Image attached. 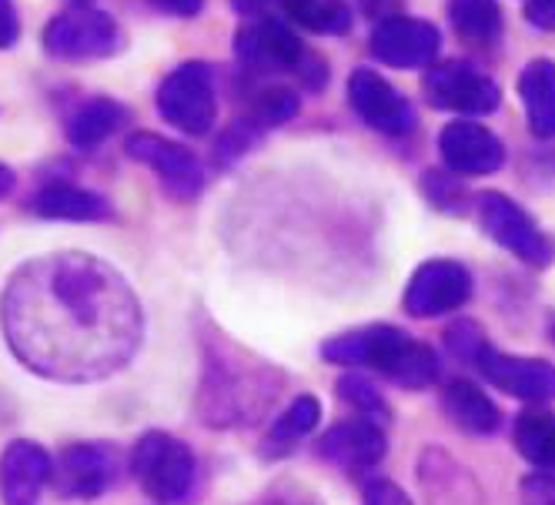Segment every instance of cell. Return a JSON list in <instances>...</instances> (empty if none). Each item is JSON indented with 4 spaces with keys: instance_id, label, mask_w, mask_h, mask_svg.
Returning a JSON list of instances; mask_svg holds the SVG:
<instances>
[{
    "instance_id": "obj_1",
    "label": "cell",
    "mask_w": 555,
    "mask_h": 505,
    "mask_svg": "<svg viewBox=\"0 0 555 505\" xmlns=\"http://www.w3.org/2000/svg\"><path fill=\"white\" fill-rule=\"evenodd\" d=\"M4 328L27 368L61 381L104 378L141 341V308L128 282L91 255L24 264L4 295Z\"/></svg>"
},
{
    "instance_id": "obj_2",
    "label": "cell",
    "mask_w": 555,
    "mask_h": 505,
    "mask_svg": "<svg viewBox=\"0 0 555 505\" xmlns=\"http://www.w3.org/2000/svg\"><path fill=\"white\" fill-rule=\"evenodd\" d=\"M322 355L335 365H369L405 388H425L439 378V359L431 348L395 325L345 332L322 345Z\"/></svg>"
},
{
    "instance_id": "obj_3",
    "label": "cell",
    "mask_w": 555,
    "mask_h": 505,
    "mask_svg": "<svg viewBox=\"0 0 555 505\" xmlns=\"http://www.w3.org/2000/svg\"><path fill=\"white\" fill-rule=\"evenodd\" d=\"M157 114L181 134H208L218 118V88L215 74L202 61H188L165 77L157 88Z\"/></svg>"
},
{
    "instance_id": "obj_4",
    "label": "cell",
    "mask_w": 555,
    "mask_h": 505,
    "mask_svg": "<svg viewBox=\"0 0 555 505\" xmlns=\"http://www.w3.org/2000/svg\"><path fill=\"white\" fill-rule=\"evenodd\" d=\"M138 485L157 502H181L194 482V455L184 442L165 432H147L131 455Z\"/></svg>"
},
{
    "instance_id": "obj_5",
    "label": "cell",
    "mask_w": 555,
    "mask_h": 505,
    "mask_svg": "<svg viewBox=\"0 0 555 505\" xmlns=\"http://www.w3.org/2000/svg\"><path fill=\"white\" fill-rule=\"evenodd\" d=\"M117 48H121V27H117V21L88 4L51 17V24L44 27V51L61 61L111 57Z\"/></svg>"
},
{
    "instance_id": "obj_6",
    "label": "cell",
    "mask_w": 555,
    "mask_h": 505,
    "mask_svg": "<svg viewBox=\"0 0 555 505\" xmlns=\"http://www.w3.org/2000/svg\"><path fill=\"white\" fill-rule=\"evenodd\" d=\"M479 221L486 228V235L492 242H499L505 251L519 255L529 264H548L555 248L552 242L539 231V224L515 205L512 198L499 191H486L479 194Z\"/></svg>"
},
{
    "instance_id": "obj_7",
    "label": "cell",
    "mask_w": 555,
    "mask_h": 505,
    "mask_svg": "<svg viewBox=\"0 0 555 505\" xmlns=\"http://www.w3.org/2000/svg\"><path fill=\"white\" fill-rule=\"evenodd\" d=\"M472 295V275L468 268L449 258L425 261L409 288H405V312L412 319H439L462 308Z\"/></svg>"
},
{
    "instance_id": "obj_8",
    "label": "cell",
    "mask_w": 555,
    "mask_h": 505,
    "mask_svg": "<svg viewBox=\"0 0 555 505\" xmlns=\"http://www.w3.org/2000/svg\"><path fill=\"white\" fill-rule=\"evenodd\" d=\"M234 54L242 67L258 74H282V70H305V48L298 37L271 17H258L245 24L234 37Z\"/></svg>"
},
{
    "instance_id": "obj_9",
    "label": "cell",
    "mask_w": 555,
    "mask_h": 505,
    "mask_svg": "<svg viewBox=\"0 0 555 505\" xmlns=\"http://www.w3.org/2000/svg\"><path fill=\"white\" fill-rule=\"evenodd\" d=\"M425 94L435 107L455 114H489L502 101V91L489 74L459 61L431 67L425 77Z\"/></svg>"
},
{
    "instance_id": "obj_10",
    "label": "cell",
    "mask_w": 555,
    "mask_h": 505,
    "mask_svg": "<svg viewBox=\"0 0 555 505\" xmlns=\"http://www.w3.org/2000/svg\"><path fill=\"white\" fill-rule=\"evenodd\" d=\"M348 101L359 111V118L391 138H402L415 128V111L412 104L395 91L378 70L359 67L348 77Z\"/></svg>"
},
{
    "instance_id": "obj_11",
    "label": "cell",
    "mask_w": 555,
    "mask_h": 505,
    "mask_svg": "<svg viewBox=\"0 0 555 505\" xmlns=\"http://www.w3.org/2000/svg\"><path fill=\"white\" fill-rule=\"evenodd\" d=\"M486 375L489 385L502 388L505 396L522 399V402H548L555 399V365L539 362V359H515L502 355L486 341L479 348V355L472 359Z\"/></svg>"
},
{
    "instance_id": "obj_12",
    "label": "cell",
    "mask_w": 555,
    "mask_h": 505,
    "mask_svg": "<svg viewBox=\"0 0 555 505\" xmlns=\"http://www.w3.org/2000/svg\"><path fill=\"white\" fill-rule=\"evenodd\" d=\"M439 48L442 41L435 24L418 17H385L372 30V54L388 67H402V70L428 67L435 54H439Z\"/></svg>"
},
{
    "instance_id": "obj_13",
    "label": "cell",
    "mask_w": 555,
    "mask_h": 505,
    "mask_svg": "<svg viewBox=\"0 0 555 505\" xmlns=\"http://www.w3.org/2000/svg\"><path fill=\"white\" fill-rule=\"evenodd\" d=\"M117 476V452L107 445H67L51 465L54 489L64 498H98Z\"/></svg>"
},
{
    "instance_id": "obj_14",
    "label": "cell",
    "mask_w": 555,
    "mask_h": 505,
    "mask_svg": "<svg viewBox=\"0 0 555 505\" xmlns=\"http://www.w3.org/2000/svg\"><path fill=\"white\" fill-rule=\"evenodd\" d=\"M128 154L134 161L147 165L157 178L165 181V187L171 194H178V198H194L197 191L205 187V171L202 165H197V158L175 144V141H165V138H157V134H134L128 141Z\"/></svg>"
},
{
    "instance_id": "obj_15",
    "label": "cell",
    "mask_w": 555,
    "mask_h": 505,
    "mask_svg": "<svg viewBox=\"0 0 555 505\" xmlns=\"http://www.w3.org/2000/svg\"><path fill=\"white\" fill-rule=\"evenodd\" d=\"M439 151H442L446 168L462 178L492 174L505 161L502 141L489 128L472 125V121H452L439 138Z\"/></svg>"
},
{
    "instance_id": "obj_16",
    "label": "cell",
    "mask_w": 555,
    "mask_h": 505,
    "mask_svg": "<svg viewBox=\"0 0 555 505\" xmlns=\"http://www.w3.org/2000/svg\"><path fill=\"white\" fill-rule=\"evenodd\" d=\"M51 455L37 442H11L0 455V498L4 505H37L51 482Z\"/></svg>"
},
{
    "instance_id": "obj_17",
    "label": "cell",
    "mask_w": 555,
    "mask_h": 505,
    "mask_svg": "<svg viewBox=\"0 0 555 505\" xmlns=\"http://www.w3.org/2000/svg\"><path fill=\"white\" fill-rule=\"evenodd\" d=\"M322 455L345 472H365L385 458V432L369 418L338 422L322 436Z\"/></svg>"
},
{
    "instance_id": "obj_18",
    "label": "cell",
    "mask_w": 555,
    "mask_h": 505,
    "mask_svg": "<svg viewBox=\"0 0 555 505\" xmlns=\"http://www.w3.org/2000/svg\"><path fill=\"white\" fill-rule=\"evenodd\" d=\"M442 405H446V415L468 436H492L502 422V412L495 409V402L472 381H452L442 396Z\"/></svg>"
},
{
    "instance_id": "obj_19",
    "label": "cell",
    "mask_w": 555,
    "mask_h": 505,
    "mask_svg": "<svg viewBox=\"0 0 555 505\" xmlns=\"http://www.w3.org/2000/svg\"><path fill=\"white\" fill-rule=\"evenodd\" d=\"M519 94L529 114L532 134L555 138V64L532 61L519 77Z\"/></svg>"
},
{
    "instance_id": "obj_20",
    "label": "cell",
    "mask_w": 555,
    "mask_h": 505,
    "mask_svg": "<svg viewBox=\"0 0 555 505\" xmlns=\"http://www.w3.org/2000/svg\"><path fill=\"white\" fill-rule=\"evenodd\" d=\"M34 211L54 221H98L111 215V205L88 187L51 184L34 198Z\"/></svg>"
},
{
    "instance_id": "obj_21",
    "label": "cell",
    "mask_w": 555,
    "mask_h": 505,
    "mask_svg": "<svg viewBox=\"0 0 555 505\" xmlns=\"http://www.w3.org/2000/svg\"><path fill=\"white\" fill-rule=\"evenodd\" d=\"M125 121V107L111 101V98H91L85 101L70 114L67 121V141L81 151H91L98 147L101 141H107L117 128Z\"/></svg>"
},
{
    "instance_id": "obj_22",
    "label": "cell",
    "mask_w": 555,
    "mask_h": 505,
    "mask_svg": "<svg viewBox=\"0 0 555 505\" xmlns=\"http://www.w3.org/2000/svg\"><path fill=\"white\" fill-rule=\"evenodd\" d=\"M515 449L539 469H555V415L529 409L515 418Z\"/></svg>"
},
{
    "instance_id": "obj_23",
    "label": "cell",
    "mask_w": 555,
    "mask_h": 505,
    "mask_svg": "<svg viewBox=\"0 0 555 505\" xmlns=\"http://www.w3.org/2000/svg\"><path fill=\"white\" fill-rule=\"evenodd\" d=\"M319 402H314L311 396H298L282 415L274 418L271 432L264 439V455H285L288 449H295L298 439H305L314 425H319Z\"/></svg>"
},
{
    "instance_id": "obj_24",
    "label": "cell",
    "mask_w": 555,
    "mask_h": 505,
    "mask_svg": "<svg viewBox=\"0 0 555 505\" xmlns=\"http://www.w3.org/2000/svg\"><path fill=\"white\" fill-rule=\"evenodd\" d=\"M449 17L472 44H492L502 34V14L495 0H449Z\"/></svg>"
},
{
    "instance_id": "obj_25",
    "label": "cell",
    "mask_w": 555,
    "mask_h": 505,
    "mask_svg": "<svg viewBox=\"0 0 555 505\" xmlns=\"http://www.w3.org/2000/svg\"><path fill=\"white\" fill-rule=\"evenodd\" d=\"M282 11L311 34H345L351 27L345 0H282Z\"/></svg>"
},
{
    "instance_id": "obj_26",
    "label": "cell",
    "mask_w": 555,
    "mask_h": 505,
    "mask_svg": "<svg viewBox=\"0 0 555 505\" xmlns=\"http://www.w3.org/2000/svg\"><path fill=\"white\" fill-rule=\"evenodd\" d=\"M301 101L295 91L288 88H268L255 98V107H251V125H261V128H278L292 121L298 114Z\"/></svg>"
},
{
    "instance_id": "obj_27",
    "label": "cell",
    "mask_w": 555,
    "mask_h": 505,
    "mask_svg": "<svg viewBox=\"0 0 555 505\" xmlns=\"http://www.w3.org/2000/svg\"><path fill=\"white\" fill-rule=\"evenodd\" d=\"M338 396L345 399V402H351L354 409H362V412H388L385 409V399L378 396V388L369 381V378H362V375H348V378H341L338 381Z\"/></svg>"
},
{
    "instance_id": "obj_28",
    "label": "cell",
    "mask_w": 555,
    "mask_h": 505,
    "mask_svg": "<svg viewBox=\"0 0 555 505\" xmlns=\"http://www.w3.org/2000/svg\"><path fill=\"white\" fill-rule=\"evenodd\" d=\"M446 345H449V352L462 362H472L475 355H479V348L486 345V335L482 328L475 325V322H455L449 332H446Z\"/></svg>"
},
{
    "instance_id": "obj_29",
    "label": "cell",
    "mask_w": 555,
    "mask_h": 505,
    "mask_svg": "<svg viewBox=\"0 0 555 505\" xmlns=\"http://www.w3.org/2000/svg\"><path fill=\"white\" fill-rule=\"evenodd\" d=\"M519 498H522V505H555V476H548V472L526 476Z\"/></svg>"
},
{
    "instance_id": "obj_30",
    "label": "cell",
    "mask_w": 555,
    "mask_h": 505,
    "mask_svg": "<svg viewBox=\"0 0 555 505\" xmlns=\"http://www.w3.org/2000/svg\"><path fill=\"white\" fill-rule=\"evenodd\" d=\"M362 505H412V498L399 485H395V482L378 479V482H372L365 489V502Z\"/></svg>"
},
{
    "instance_id": "obj_31",
    "label": "cell",
    "mask_w": 555,
    "mask_h": 505,
    "mask_svg": "<svg viewBox=\"0 0 555 505\" xmlns=\"http://www.w3.org/2000/svg\"><path fill=\"white\" fill-rule=\"evenodd\" d=\"M21 37V17L14 0H0V48H14Z\"/></svg>"
},
{
    "instance_id": "obj_32",
    "label": "cell",
    "mask_w": 555,
    "mask_h": 505,
    "mask_svg": "<svg viewBox=\"0 0 555 505\" xmlns=\"http://www.w3.org/2000/svg\"><path fill=\"white\" fill-rule=\"evenodd\" d=\"M151 4L171 17H197L205 8V0H151Z\"/></svg>"
},
{
    "instance_id": "obj_33",
    "label": "cell",
    "mask_w": 555,
    "mask_h": 505,
    "mask_svg": "<svg viewBox=\"0 0 555 505\" xmlns=\"http://www.w3.org/2000/svg\"><path fill=\"white\" fill-rule=\"evenodd\" d=\"M526 17L542 30H555V0H529Z\"/></svg>"
},
{
    "instance_id": "obj_34",
    "label": "cell",
    "mask_w": 555,
    "mask_h": 505,
    "mask_svg": "<svg viewBox=\"0 0 555 505\" xmlns=\"http://www.w3.org/2000/svg\"><path fill=\"white\" fill-rule=\"evenodd\" d=\"M234 8L242 11V14L261 17V14H268L271 8H282V0H234Z\"/></svg>"
},
{
    "instance_id": "obj_35",
    "label": "cell",
    "mask_w": 555,
    "mask_h": 505,
    "mask_svg": "<svg viewBox=\"0 0 555 505\" xmlns=\"http://www.w3.org/2000/svg\"><path fill=\"white\" fill-rule=\"evenodd\" d=\"M14 191V171L8 165H0V198Z\"/></svg>"
},
{
    "instance_id": "obj_36",
    "label": "cell",
    "mask_w": 555,
    "mask_h": 505,
    "mask_svg": "<svg viewBox=\"0 0 555 505\" xmlns=\"http://www.w3.org/2000/svg\"><path fill=\"white\" fill-rule=\"evenodd\" d=\"M264 505H292V502H264Z\"/></svg>"
},
{
    "instance_id": "obj_37",
    "label": "cell",
    "mask_w": 555,
    "mask_h": 505,
    "mask_svg": "<svg viewBox=\"0 0 555 505\" xmlns=\"http://www.w3.org/2000/svg\"><path fill=\"white\" fill-rule=\"evenodd\" d=\"M548 335H552V341H555V322H552V328H548Z\"/></svg>"
},
{
    "instance_id": "obj_38",
    "label": "cell",
    "mask_w": 555,
    "mask_h": 505,
    "mask_svg": "<svg viewBox=\"0 0 555 505\" xmlns=\"http://www.w3.org/2000/svg\"><path fill=\"white\" fill-rule=\"evenodd\" d=\"M81 4H88V0H81Z\"/></svg>"
}]
</instances>
